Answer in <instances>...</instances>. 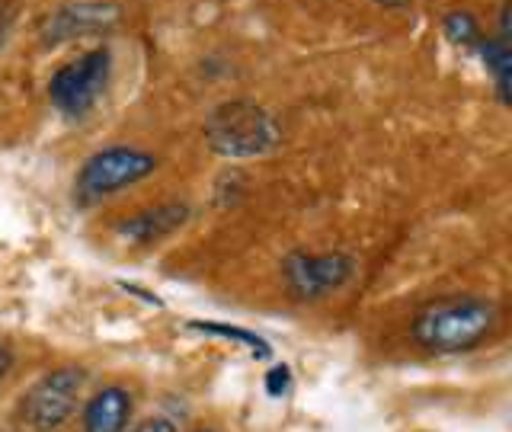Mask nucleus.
Returning a JSON list of instances; mask_svg holds the SVG:
<instances>
[{
  "instance_id": "nucleus-9",
  "label": "nucleus",
  "mask_w": 512,
  "mask_h": 432,
  "mask_svg": "<svg viewBox=\"0 0 512 432\" xmlns=\"http://www.w3.org/2000/svg\"><path fill=\"white\" fill-rule=\"evenodd\" d=\"M135 397L122 384H106L84 407V432H128L132 429Z\"/></svg>"
},
{
  "instance_id": "nucleus-8",
  "label": "nucleus",
  "mask_w": 512,
  "mask_h": 432,
  "mask_svg": "<svg viewBox=\"0 0 512 432\" xmlns=\"http://www.w3.org/2000/svg\"><path fill=\"white\" fill-rule=\"evenodd\" d=\"M189 218V205L186 202H160L154 208H141L138 215L125 218L119 224V234L128 244H157L160 237L173 234L176 228H183Z\"/></svg>"
},
{
  "instance_id": "nucleus-18",
  "label": "nucleus",
  "mask_w": 512,
  "mask_h": 432,
  "mask_svg": "<svg viewBox=\"0 0 512 432\" xmlns=\"http://www.w3.org/2000/svg\"><path fill=\"white\" fill-rule=\"evenodd\" d=\"M196 432H208V429H196Z\"/></svg>"
},
{
  "instance_id": "nucleus-10",
  "label": "nucleus",
  "mask_w": 512,
  "mask_h": 432,
  "mask_svg": "<svg viewBox=\"0 0 512 432\" xmlns=\"http://www.w3.org/2000/svg\"><path fill=\"white\" fill-rule=\"evenodd\" d=\"M484 55V64L490 68L496 80V93H500V103L509 106V84H512V48H509V10H503L500 20V36L480 42L477 48Z\"/></svg>"
},
{
  "instance_id": "nucleus-13",
  "label": "nucleus",
  "mask_w": 512,
  "mask_h": 432,
  "mask_svg": "<svg viewBox=\"0 0 512 432\" xmlns=\"http://www.w3.org/2000/svg\"><path fill=\"white\" fill-rule=\"evenodd\" d=\"M288 384H292V372H288V365H276L266 375V391H269V397H282L288 391Z\"/></svg>"
},
{
  "instance_id": "nucleus-6",
  "label": "nucleus",
  "mask_w": 512,
  "mask_h": 432,
  "mask_svg": "<svg viewBox=\"0 0 512 432\" xmlns=\"http://www.w3.org/2000/svg\"><path fill=\"white\" fill-rule=\"evenodd\" d=\"M352 272H356V260L349 253H304L295 250L285 256L282 276L292 298L298 301H317L336 288H343Z\"/></svg>"
},
{
  "instance_id": "nucleus-16",
  "label": "nucleus",
  "mask_w": 512,
  "mask_h": 432,
  "mask_svg": "<svg viewBox=\"0 0 512 432\" xmlns=\"http://www.w3.org/2000/svg\"><path fill=\"white\" fill-rule=\"evenodd\" d=\"M13 10H16V0H0V36L7 32V26L13 20Z\"/></svg>"
},
{
  "instance_id": "nucleus-1",
  "label": "nucleus",
  "mask_w": 512,
  "mask_h": 432,
  "mask_svg": "<svg viewBox=\"0 0 512 432\" xmlns=\"http://www.w3.org/2000/svg\"><path fill=\"white\" fill-rule=\"evenodd\" d=\"M496 304L480 295H448L416 311L410 333L432 356H455L480 346L496 327Z\"/></svg>"
},
{
  "instance_id": "nucleus-3",
  "label": "nucleus",
  "mask_w": 512,
  "mask_h": 432,
  "mask_svg": "<svg viewBox=\"0 0 512 432\" xmlns=\"http://www.w3.org/2000/svg\"><path fill=\"white\" fill-rule=\"evenodd\" d=\"M87 372L77 365H61L32 381L20 397L16 420L26 432H55L71 420L80 394H84Z\"/></svg>"
},
{
  "instance_id": "nucleus-4",
  "label": "nucleus",
  "mask_w": 512,
  "mask_h": 432,
  "mask_svg": "<svg viewBox=\"0 0 512 432\" xmlns=\"http://www.w3.org/2000/svg\"><path fill=\"white\" fill-rule=\"evenodd\" d=\"M157 170V157L151 151L128 148V144H112V148L96 151L77 173V199L100 202L106 196L135 186Z\"/></svg>"
},
{
  "instance_id": "nucleus-12",
  "label": "nucleus",
  "mask_w": 512,
  "mask_h": 432,
  "mask_svg": "<svg viewBox=\"0 0 512 432\" xmlns=\"http://www.w3.org/2000/svg\"><path fill=\"white\" fill-rule=\"evenodd\" d=\"M445 36L461 48H480V42H484V32H480V26L471 13L445 16Z\"/></svg>"
},
{
  "instance_id": "nucleus-7",
  "label": "nucleus",
  "mask_w": 512,
  "mask_h": 432,
  "mask_svg": "<svg viewBox=\"0 0 512 432\" xmlns=\"http://www.w3.org/2000/svg\"><path fill=\"white\" fill-rule=\"evenodd\" d=\"M112 23H119V10L112 4H68L45 23V42H64L74 36H90Z\"/></svg>"
},
{
  "instance_id": "nucleus-14",
  "label": "nucleus",
  "mask_w": 512,
  "mask_h": 432,
  "mask_svg": "<svg viewBox=\"0 0 512 432\" xmlns=\"http://www.w3.org/2000/svg\"><path fill=\"white\" fill-rule=\"evenodd\" d=\"M176 426H180V420L176 416H148V420H141L132 432H176Z\"/></svg>"
},
{
  "instance_id": "nucleus-17",
  "label": "nucleus",
  "mask_w": 512,
  "mask_h": 432,
  "mask_svg": "<svg viewBox=\"0 0 512 432\" xmlns=\"http://www.w3.org/2000/svg\"><path fill=\"white\" fill-rule=\"evenodd\" d=\"M378 4H384V7H404V4H410V0H378Z\"/></svg>"
},
{
  "instance_id": "nucleus-11",
  "label": "nucleus",
  "mask_w": 512,
  "mask_h": 432,
  "mask_svg": "<svg viewBox=\"0 0 512 432\" xmlns=\"http://www.w3.org/2000/svg\"><path fill=\"white\" fill-rule=\"evenodd\" d=\"M189 327H196L202 333H215V336H228V340H237V343H244L253 349V356H260L266 359L269 356V343L263 340V336H256L250 330H240V327H231V324H215V320H199V324H189Z\"/></svg>"
},
{
  "instance_id": "nucleus-2",
  "label": "nucleus",
  "mask_w": 512,
  "mask_h": 432,
  "mask_svg": "<svg viewBox=\"0 0 512 432\" xmlns=\"http://www.w3.org/2000/svg\"><path fill=\"white\" fill-rule=\"evenodd\" d=\"M282 138L279 122L269 116L263 106L250 100H231L208 112L205 119V141L208 148L231 160H250L276 151Z\"/></svg>"
},
{
  "instance_id": "nucleus-5",
  "label": "nucleus",
  "mask_w": 512,
  "mask_h": 432,
  "mask_svg": "<svg viewBox=\"0 0 512 432\" xmlns=\"http://www.w3.org/2000/svg\"><path fill=\"white\" fill-rule=\"evenodd\" d=\"M112 74V55L109 48H93L52 74L48 80V100L68 119H84L87 112L100 103V96Z\"/></svg>"
},
{
  "instance_id": "nucleus-15",
  "label": "nucleus",
  "mask_w": 512,
  "mask_h": 432,
  "mask_svg": "<svg viewBox=\"0 0 512 432\" xmlns=\"http://www.w3.org/2000/svg\"><path fill=\"white\" fill-rule=\"evenodd\" d=\"M10 368H13V349L4 340H0V381L10 375Z\"/></svg>"
}]
</instances>
